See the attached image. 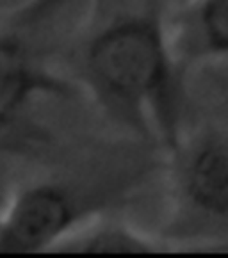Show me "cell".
<instances>
[{"label":"cell","mask_w":228,"mask_h":258,"mask_svg":"<svg viewBox=\"0 0 228 258\" xmlns=\"http://www.w3.org/2000/svg\"><path fill=\"white\" fill-rule=\"evenodd\" d=\"M72 0H27L0 15V146L22 152L45 139L39 100L79 95L61 70L59 20Z\"/></svg>","instance_id":"7a4b0ae2"},{"label":"cell","mask_w":228,"mask_h":258,"mask_svg":"<svg viewBox=\"0 0 228 258\" xmlns=\"http://www.w3.org/2000/svg\"><path fill=\"white\" fill-rule=\"evenodd\" d=\"M166 155L167 219L159 233L177 251L228 253V125L184 128Z\"/></svg>","instance_id":"3957f363"},{"label":"cell","mask_w":228,"mask_h":258,"mask_svg":"<svg viewBox=\"0 0 228 258\" xmlns=\"http://www.w3.org/2000/svg\"><path fill=\"white\" fill-rule=\"evenodd\" d=\"M177 247L160 233H150L107 207L77 224L53 253H171Z\"/></svg>","instance_id":"8992f818"},{"label":"cell","mask_w":228,"mask_h":258,"mask_svg":"<svg viewBox=\"0 0 228 258\" xmlns=\"http://www.w3.org/2000/svg\"><path fill=\"white\" fill-rule=\"evenodd\" d=\"M180 0H164V6L166 8H171V6H175V4H179Z\"/></svg>","instance_id":"ba28073f"},{"label":"cell","mask_w":228,"mask_h":258,"mask_svg":"<svg viewBox=\"0 0 228 258\" xmlns=\"http://www.w3.org/2000/svg\"><path fill=\"white\" fill-rule=\"evenodd\" d=\"M167 32L186 73L228 59V0H180L166 8Z\"/></svg>","instance_id":"5b68a950"},{"label":"cell","mask_w":228,"mask_h":258,"mask_svg":"<svg viewBox=\"0 0 228 258\" xmlns=\"http://www.w3.org/2000/svg\"><path fill=\"white\" fill-rule=\"evenodd\" d=\"M61 70L107 119L164 152L186 128L187 73L171 46L164 0L93 13L65 39Z\"/></svg>","instance_id":"6da1fadb"},{"label":"cell","mask_w":228,"mask_h":258,"mask_svg":"<svg viewBox=\"0 0 228 258\" xmlns=\"http://www.w3.org/2000/svg\"><path fill=\"white\" fill-rule=\"evenodd\" d=\"M23 2H27V0H0V15H4V13L11 11V9L18 8Z\"/></svg>","instance_id":"52a82bcc"},{"label":"cell","mask_w":228,"mask_h":258,"mask_svg":"<svg viewBox=\"0 0 228 258\" xmlns=\"http://www.w3.org/2000/svg\"><path fill=\"white\" fill-rule=\"evenodd\" d=\"M105 187L72 175H43L15 185L0 205V253H53L77 224L110 207Z\"/></svg>","instance_id":"277c9868"}]
</instances>
